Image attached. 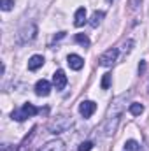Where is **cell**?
Segmentation results:
<instances>
[{"label": "cell", "instance_id": "4fadbf2b", "mask_svg": "<svg viewBox=\"0 0 149 151\" xmlns=\"http://www.w3.org/2000/svg\"><path fill=\"white\" fill-rule=\"evenodd\" d=\"M75 42H79L82 47H90V39L86 34H77L75 35Z\"/></svg>", "mask_w": 149, "mask_h": 151}, {"label": "cell", "instance_id": "5bb4252c", "mask_svg": "<svg viewBox=\"0 0 149 151\" xmlns=\"http://www.w3.org/2000/svg\"><path fill=\"white\" fill-rule=\"evenodd\" d=\"M111 79H112V76L107 72V74H104V77H102V90H109V86H111Z\"/></svg>", "mask_w": 149, "mask_h": 151}, {"label": "cell", "instance_id": "8992f818", "mask_svg": "<svg viewBox=\"0 0 149 151\" xmlns=\"http://www.w3.org/2000/svg\"><path fill=\"white\" fill-rule=\"evenodd\" d=\"M53 84H54L56 90H63L67 86V76H65L63 70H56L53 74Z\"/></svg>", "mask_w": 149, "mask_h": 151}, {"label": "cell", "instance_id": "ac0fdd59", "mask_svg": "<svg viewBox=\"0 0 149 151\" xmlns=\"http://www.w3.org/2000/svg\"><path fill=\"white\" fill-rule=\"evenodd\" d=\"M144 70H146V62H140L139 63V74H144Z\"/></svg>", "mask_w": 149, "mask_h": 151}, {"label": "cell", "instance_id": "30bf717a", "mask_svg": "<svg viewBox=\"0 0 149 151\" xmlns=\"http://www.w3.org/2000/svg\"><path fill=\"white\" fill-rule=\"evenodd\" d=\"M86 23V7H79L74 14V25L75 27H82Z\"/></svg>", "mask_w": 149, "mask_h": 151}, {"label": "cell", "instance_id": "7a4b0ae2", "mask_svg": "<svg viewBox=\"0 0 149 151\" xmlns=\"http://www.w3.org/2000/svg\"><path fill=\"white\" fill-rule=\"evenodd\" d=\"M70 127H72V119H69L67 116H60V118H56V119L49 125V132H51V134H63V132H67Z\"/></svg>", "mask_w": 149, "mask_h": 151}, {"label": "cell", "instance_id": "9a60e30c", "mask_svg": "<svg viewBox=\"0 0 149 151\" xmlns=\"http://www.w3.org/2000/svg\"><path fill=\"white\" fill-rule=\"evenodd\" d=\"M125 150L126 151H137L139 150V142L137 141H126L125 142Z\"/></svg>", "mask_w": 149, "mask_h": 151}, {"label": "cell", "instance_id": "6da1fadb", "mask_svg": "<svg viewBox=\"0 0 149 151\" xmlns=\"http://www.w3.org/2000/svg\"><path fill=\"white\" fill-rule=\"evenodd\" d=\"M37 113H40V109H37L34 104H23V107L19 109V111H14L12 113V119H16V121H25L27 118H32V116H35Z\"/></svg>", "mask_w": 149, "mask_h": 151}, {"label": "cell", "instance_id": "9c48e42d", "mask_svg": "<svg viewBox=\"0 0 149 151\" xmlns=\"http://www.w3.org/2000/svg\"><path fill=\"white\" fill-rule=\"evenodd\" d=\"M44 65V56L42 55H34L30 60H28V70H37Z\"/></svg>", "mask_w": 149, "mask_h": 151}, {"label": "cell", "instance_id": "ba28073f", "mask_svg": "<svg viewBox=\"0 0 149 151\" xmlns=\"http://www.w3.org/2000/svg\"><path fill=\"white\" fill-rule=\"evenodd\" d=\"M39 151H65V142L63 141H49Z\"/></svg>", "mask_w": 149, "mask_h": 151}, {"label": "cell", "instance_id": "7c38bea8", "mask_svg": "<svg viewBox=\"0 0 149 151\" xmlns=\"http://www.w3.org/2000/svg\"><path fill=\"white\" fill-rule=\"evenodd\" d=\"M130 113L133 116H139V114L144 113V106L139 104V102H133V104H130Z\"/></svg>", "mask_w": 149, "mask_h": 151}, {"label": "cell", "instance_id": "3957f363", "mask_svg": "<svg viewBox=\"0 0 149 151\" xmlns=\"http://www.w3.org/2000/svg\"><path fill=\"white\" fill-rule=\"evenodd\" d=\"M117 55H119V51H117L116 47H111V49H107L104 55H100L98 63H100L102 67H111V65H114V62L117 60Z\"/></svg>", "mask_w": 149, "mask_h": 151}, {"label": "cell", "instance_id": "5b68a950", "mask_svg": "<svg viewBox=\"0 0 149 151\" xmlns=\"http://www.w3.org/2000/svg\"><path fill=\"white\" fill-rule=\"evenodd\" d=\"M35 93H37L39 97H47V95L51 93V83L46 81V79L37 81V84H35Z\"/></svg>", "mask_w": 149, "mask_h": 151}, {"label": "cell", "instance_id": "52a82bcc", "mask_svg": "<svg viewBox=\"0 0 149 151\" xmlns=\"http://www.w3.org/2000/svg\"><path fill=\"white\" fill-rule=\"evenodd\" d=\"M67 63H69V67L74 69V70H81V69L84 67V60H82L79 55H69Z\"/></svg>", "mask_w": 149, "mask_h": 151}, {"label": "cell", "instance_id": "e0dca14e", "mask_svg": "<svg viewBox=\"0 0 149 151\" xmlns=\"http://www.w3.org/2000/svg\"><path fill=\"white\" fill-rule=\"evenodd\" d=\"M91 150H93V142L91 141L81 142V146H79V151H91Z\"/></svg>", "mask_w": 149, "mask_h": 151}, {"label": "cell", "instance_id": "2e32d148", "mask_svg": "<svg viewBox=\"0 0 149 151\" xmlns=\"http://www.w3.org/2000/svg\"><path fill=\"white\" fill-rule=\"evenodd\" d=\"M14 5V0H0V7L2 11H11Z\"/></svg>", "mask_w": 149, "mask_h": 151}, {"label": "cell", "instance_id": "8fae6325", "mask_svg": "<svg viewBox=\"0 0 149 151\" xmlns=\"http://www.w3.org/2000/svg\"><path fill=\"white\" fill-rule=\"evenodd\" d=\"M104 16H105V12H102V11H95L93 14H91V19H90V25L93 27V28H97L100 23H102V19H104Z\"/></svg>", "mask_w": 149, "mask_h": 151}, {"label": "cell", "instance_id": "277c9868", "mask_svg": "<svg viewBox=\"0 0 149 151\" xmlns=\"http://www.w3.org/2000/svg\"><path fill=\"white\" fill-rule=\"evenodd\" d=\"M97 111V104L93 102V100H84V102H81V106H79V113L82 118H91V114Z\"/></svg>", "mask_w": 149, "mask_h": 151}]
</instances>
